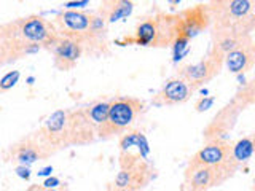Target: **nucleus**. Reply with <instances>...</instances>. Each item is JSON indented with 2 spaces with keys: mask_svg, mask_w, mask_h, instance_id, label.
<instances>
[{
  "mask_svg": "<svg viewBox=\"0 0 255 191\" xmlns=\"http://www.w3.org/2000/svg\"><path fill=\"white\" fill-rule=\"evenodd\" d=\"M179 13L155 11L142 18L132 35H126L117 40L118 45H139L147 48H169L177 37Z\"/></svg>",
  "mask_w": 255,
  "mask_h": 191,
  "instance_id": "nucleus-1",
  "label": "nucleus"
},
{
  "mask_svg": "<svg viewBox=\"0 0 255 191\" xmlns=\"http://www.w3.org/2000/svg\"><path fill=\"white\" fill-rule=\"evenodd\" d=\"M91 14L88 11L66 10L56 14L53 26L59 35L69 37L82 45L83 54L104 56L110 54L107 38H101L94 34L91 26Z\"/></svg>",
  "mask_w": 255,
  "mask_h": 191,
  "instance_id": "nucleus-2",
  "label": "nucleus"
},
{
  "mask_svg": "<svg viewBox=\"0 0 255 191\" xmlns=\"http://www.w3.org/2000/svg\"><path fill=\"white\" fill-rule=\"evenodd\" d=\"M145 111V103L137 97L122 96L110 100L106 121L98 127V140H112L129 131Z\"/></svg>",
  "mask_w": 255,
  "mask_h": 191,
  "instance_id": "nucleus-3",
  "label": "nucleus"
},
{
  "mask_svg": "<svg viewBox=\"0 0 255 191\" xmlns=\"http://www.w3.org/2000/svg\"><path fill=\"white\" fill-rule=\"evenodd\" d=\"M209 13L212 30L252 34L255 29V0H227Z\"/></svg>",
  "mask_w": 255,
  "mask_h": 191,
  "instance_id": "nucleus-4",
  "label": "nucleus"
},
{
  "mask_svg": "<svg viewBox=\"0 0 255 191\" xmlns=\"http://www.w3.org/2000/svg\"><path fill=\"white\" fill-rule=\"evenodd\" d=\"M254 97H255L254 82H249L241 91H238L235 97L231 99L227 105L214 116L212 121L206 126V129L203 131L204 140L209 142V140H217V139H228L231 131H233V127L236 126L239 115L246 110V107L252 105Z\"/></svg>",
  "mask_w": 255,
  "mask_h": 191,
  "instance_id": "nucleus-5",
  "label": "nucleus"
},
{
  "mask_svg": "<svg viewBox=\"0 0 255 191\" xmlns=\"http://www.w3.org/2000/svg\"><path fill=\"white\" fill-rule=\"evenodd\" d=\"M120 172L117 174L114 187L115 190L137 191L147 188L156 177V171L147 158H142L139 153H132L131 150L120 151L118 156Z\"/></svg>",
  "mask_w": 255,
  "mask_h": 191,
  "instance_id": "nucleus-6",
  "label": "nucleus"
},
{
  "mask_svg": "<svg viewBox=\"0 0 255 191\" xmlns=\"http://www.w3.org/2000/svg\"><path fill=\"white\" fill-rule=\"evenodd\" d=\"M0 34L10 38L21 40L26 43H37L46 48L56 35L53 22L46 21L42 16L32 14L27 18H21L0 26Z\"/></svg>",
  "mask_w": 255,
  "mask_h": 191,
  "instance_id": "nucleus-7",
  "label": "nucleus"
},
{
  "mask_svg": "<svg viewBox=\"0 0 255 191\" xmlns=\"http://www.w3.org/2000/svg\"><path fill=\"white\" fill-rule=\"evenodd\" d=\"M53 155H56L54 148L51 145H48L46 140L38 134V131L11 143V145L3 151L5 161L13 163L16 166L18 164L32 166L38 161L51 158Z\"/></svg>",
  "mask_w": 255,
  "mask_h": 191,
  "instance_id": "nucleus-8",
  "label": "nucleus"
},
{
  "mask_svg": "<svg viewBox=\"0 0 255 191\" xmlns=\"http://www.w3.org/2000/svg\"><path fill=\"white\" fill-rule=\"evenodd\" d=\"M231 142L230 139H217L206 142V145L198 150L196 153L190 158V164H204L215 167L223 180L228 182L238 172V167L231 161Z\"/></svg>",
  "mask_w": 255,
  "mask_h": 191,
  "instance_id": "nucleus-9",
  "label": "nucleus"
},
{
  "mask_svg": "<svg viewBox=\"0 0 255 191\" xmlns=\"http://www.w3.org/2000/svg\"><path fill=\"white\" fill-rule=\"evenodd\" d=\"M222 67H223V56L215 53L214 50H209V53L201 61L179 67L177 75L182 77L185 82H188L195 90H199L206 83L212 82L220 74Z\"/></svg>",
  "mask_w": 255,
  "mask_h": 191,
  "instance_id": "nucleus-10",
  "label": "nucleus"
},
{
  "mask_svg": "<svg viewBox=\"0 0 255 191\" xmlns=\"http://www.w3.org/2000/svg\"><path fill=\"white\" fill-rule=\"evenodd\" d=\"M38 134L51 145L58 153L61 150L70 148L69 145V108H59L46 118Z\"/></svg>",
  "mask_w": 255,
  "mask_h": 191,
  "instance_id": "nucleus-11",
  "label": "nucleus"
},
{
  "mask_svg": "<svg viewBox=\"0 0 255 191\" xmlns=\"http://www.w3.org/2000/svg\"><path fill=\"white\" fill-rule=\"evenodd\" d=\"M98 140V126L86 113V107L69 108V145L85 147Z\"/></svg>",
  "mask_w": 255,
  "mask_h": 191,
  "instance_id": "nucleus-12",
  "label": "nucleus"
},
{
  "mask_svg": "<svg viewBox=\"0 0 255 191\" xmlns=\"http://www.w3.org/2000/svg\"><path fill=\"white\" fill-rule=\"evenodd\" d=\"M46 50H50L53 54V66L62 72H69L74 69L80 58L83 56L82 45L69 37L59 35L58 32H56L50 45L46 46Z\"/></svg>",
  "mask_w": 255,
  "mask_h": 191,
  "instance_id": "nucleus-13",
  "label": "nucleus"
},
{
  "mask_svg": "<svg viewBox=\"0 0 255 191\" xmlns=\"http://www.w3.org/2000/svg\"><path fill=\"white\" fill-rule=\"evenodd\" d=\"M211 27V13L207 5H195L179 11L177 37L191 40Z\"/></svg>",
  "mask_w": 255,
  "mask_h": 191,
  "instance_id": "nucleus-14",
  "label": "nucleus"
},
{
  "mask_svg": "<svg viewBox=\"0 0 255 191\" xmlns=\"http://www.w3.org/2000/svg\"><path fill=\"white\" fill-rule=\"evenodd\" d=\"M195 88L188 82H185L182 77H174L169 78L167 82L161 86V90L156 93V96L151 99V103L155 107H174L185 103L190 100L191 96L195 94Z\"/></svg>",
  "mask_w": 255,
  "mask_h": 191,
  "instance_id": "nucleus-15",
  "label": "nucleus"
},
{
  "mask_svg": "<svg viewBox=\"0 0 255 191\" xmlns=\"http://www.w3.org/2000/svg\"><path fill=\"white\" fill-rule=\"evenodd\" d=\"M225 180L220 172L211 166L204 164H187L185 169V190L191 191H207L222 187Z\"/></svg>",
  "mask_w": 255,
  "mask_h": 191,
  "instance_id": "nucleus-16",
  "label": "nucleus"
},
{
  "mask_svg": "<svg viewBox=\"0 0 255 191\" xmlns=\"http://www.w3.org/2000/svg\"><path fill=\"white\" fill-rule=\"evenodd\" d=\"M223 66L228 69V72L235 75H241L246 72L252 70L255 66V45L254 38L249 40L247 43L238 46L236 50L230 51L223 58Z\"/></svg>",
  "mask_w": 255,
  "mask_h": 191,
  "instance_id": "nucleus-17",
  "label": "nucleus"
},
{
  "mask_svg": "<svg viewBox=\"0 0 255 191\" xmlns=\"http://www.w3.org/2000/svg\"><path fill=\"white\" fill-rule=\"evenodd\" d=\"M249 40H252V34H236V32H228V30H212L211 50H214L215 53H219L225 58V54L236 50L238 46L247 43Z\"/></svg>",
  "mask_w": 255,
  "mask_h": 191,
  "instance_id": "nucleus-18",
  "label": "nucleus"
},
{
  "mask_svg": "<svg viewBox=\"0 0 255 191\" xmlns=\"http://www.w3.org/2000/svg\"><path fill=\"white\" fill-rule=\"evenodd\" d=\"M134 10L132 0H102L99 10L96 11L106 22H117L122 21L128 16H131Z\"/></svg>",
  "mask_w": 255,
  "mask_h": 191,
  "instance_id": "nucleus-19",
  "label": "nucleus"
},
{
  "mask_svg": "<svg viewBox=\"0 0 255 191\" xmlns=\"http://www.w3.org/2000/svg\"><path fill=\"white\" fill-rule=\"evenodd\" d=\"M254 137H243L239 139L238 142L231 143V161L238 167V171L246 169L247 164L251 163V159L254 156Z\"/></svg>",
  "mask_w": 255,
  "mask_h": 191,
  "instance_id": "nucleus-20",
  "label": "nucleus"
},
{
  "mask_svg": "<svg viewBox=\"0 0 255 191\" xmlns=\"http://www.w3.org/2000/svg\"><path fill=\"white\" fill-rule=\"evenodd\" d=\"M120 151H125V150H131L132 147L137 148V153L142 158H147L150 156V145H148V140L145 135L142 134V131L139 129H131L123 132L120 135Z\"/></svg>",
  "mask_w": 255,
  "mask_h": 191,
  "instance_id": "nucleus-21",
  "label": "nucleus"
},
{
  "mask_svg": "<svg viewBox=\"0 0 255 191\" xmlns=\"http://www.w3.org/2000/svg\"><path fill=\"white\" fill-rule=\"evenodd\" d=\"M109 107H110V100H99V102L93 103L91 107H86V113L91 118V121L99 127L104 121H106L107 113H109Z\"/></svg>",
  "mask_w": 255,
  "mask_h": 191,
  "instance_id": "nucleus-22",
  "label": "nucleus"
},
{
  "mask_svg": "<svg viewBox=\"0 0 255 191\" xmlns=\"http://www.w3.org/2000/svg\"><path fill=\"white\" fill-rule=\"evenodd\" d=\"M19 77H21V74L18 70L8 72L6 75H3L0 78V93H6V91H10L11 88H14L16 83L19 82Z\"/></svg>",
  "mask_w": 255,
  "mask_h": 191,
  "instance_id": "nucleus-23",
  "label": "nucleus"
},
{
  "mask_svg": "<svg viewBox=\"0 0 255 191\" xmlns=\"http://www.w3.org/2000/svg\"><path fill=\"white\" fill-rule=\"evenodd\" d=\"M214 102H215V97H201L196 102L195 108H196L198 113H203V111H207L214 105Z\"/></svg>",
  "mask_w": 255,
  "mask_h": 191,
  "instance_id": "nucleus-24",
  "label": "nucleus"
},
{
  "mask_svg": "<svg viewBox=\"0 0 255 191\" xmlns=\"http://www.w3.org/2000/svg\"><path fill=\"white\" fill-rule=\"evenodd\" d=\"M30 166H24V164H18L16 166V175L18 177H21L22 180H29L30 179Z\"/></svg>",
  "mask_w": 255,
  "mask_h": 191,
  "instance_id": "nucleus-25",
  "label": "nucleus"
},
{
  "mask_svg": "<svg viewBox=\"0 0 255 191\" xmlns=\"http://www.w3.org/2000/svg\"><path fill=\"white\" fill-rule=\"evenodd\" d=\"M90 3V0H77V2H67L66 5V10H77V8H82V6H86Z\"/></svg>",
  "mask_w": 255,
  "mask_h": 191,
  "instance_id": "nucleus-26",
  "label": "nucleus"
},
{
  "mask_svg": "<svg viewBox=\"0 0 255 191\" xmlns=\"http://www.w3.org/2000/svg\"><path fill=\"white\" fill-rule=\"evenodd\" d=\"M58 185H61V182L59 179H56V177H48L45 182H43V190H50V188H56Z\"/></svg>",
  "mask_w": 255,
  "mask_h": 191,
  "instance_id": "nucleus-27",
  "label": "nucleus"
},
{
  "mask_svg": "<svg viewBox=\"0 0 255 191\" xmlns=\"http://www.w3.org/2000/svg\"><path fill=\"white\" fill-rule=\"evenodd\" d=\"M223 2H227V0H209L207 8H209V11H211V10H214V8H217L219 5H222Z\"/></svg>",
  "mask_w": 255,
  "mask_h": 191,
  "instance_id": "nucleus-28",
  "label": "nucleus"
},
{
  "mask_svg": "<svg viewBox=\"0 0 255 191\" xmlns=\"http://www.w3.org/2000/svg\"><path fill=\"white\" fill-rule=\"evenodd\" d=\"M51 172H53V167L48 166V167H45V169L38 171V175H48V174H51Z\"/></svg>",
  "mask_w": 255,
  "mask_h": 191,
  "instance_id": "nucleus-29",
  "label": "nucleus"
},
{
  "mask_svg": "<svg viewBox=\"0 0 255 191\" xmlns=\"http://www.w3.org/2000/svg\"><path fill=\"white\" fill-rule=\"evenodd\" d=\"M167 2H169V5H171V6L174 8V6H177V5H179V3L182 2V0H167Z\"/></svg>",
  "mask_w": 255,
  "mask_h": 191,
  "instance_id": "nucleus-30",
  "label": "nucleus"
}]
</instances>
